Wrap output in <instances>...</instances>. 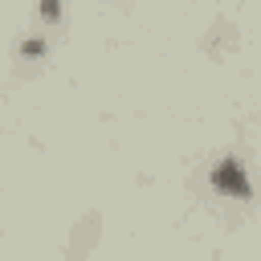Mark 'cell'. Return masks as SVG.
<instances>
[{"mask_svg": "<svg viewBox=\"0 0 261 261\" xmlns=\"http://www.w3.org/2000/svg\"><path fill=\"white\" fill-rule=\"evenodd\" d=\"M220 184H228V188H237V192H245V179H241V171H237V163H228V167H220Z\"/></svg>", "mask_w": 261, "mask_h": 261, "instance_id": "1", "label": "cell"}]
</instances>
